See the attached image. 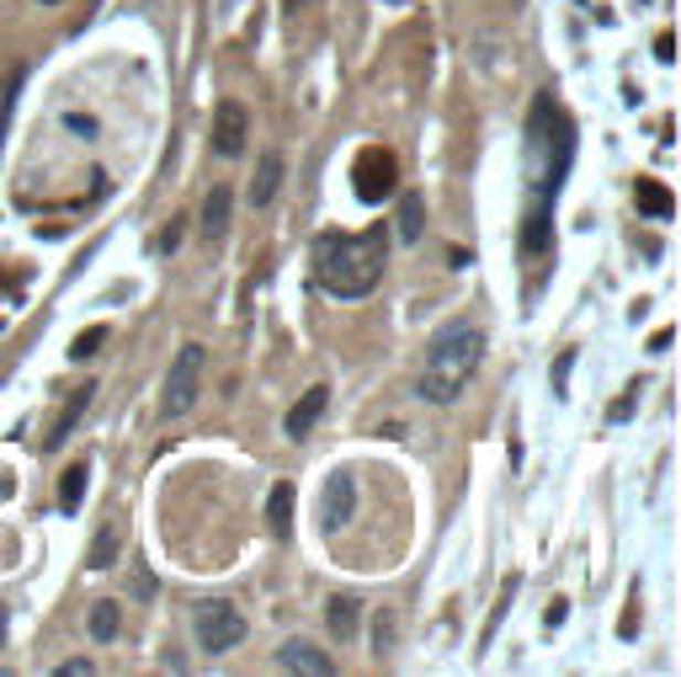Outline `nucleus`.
Masks as SVG:
<instances>
[{
  "mask_svg": "<svg viewBox=\"0 0 681 677\" xmlns=\"http://www.w3.org/2000/svg\"><path fill=\"white\" fill-rule=\"evenodd\" d=\"M528 155H533V187H528V219H522V256H543L554 246V198H560L564 171L575 160V128L554 107V96L533 102Z\"/></svg>",
  "mask_w": 681,
  "mask_h": 677,
  "instance_id": "1",
  "label": "nucleus"
},
{
  "mask_svg": "<svg viewBox=\"0 0 681 677\" xmlns=\"http://www.w3.org/2000/svg\"><path fill=\"white\" fill-rule=\"evenodd\" d=\"M389 262V230L373 224L362 235H320L315 241V283L326 288L330 299H362L379 288Z\"/></svg>",
  "mask_w": 681,
  "mask_h": 677,
  "instance_id": "2",
  "label": "nucleus"
},
{
  "mask_svg": "<svg viewBox=\"0 0 681 677\" xmlns=\"http://www.w3.org/2000/svg\"><path fill=\"white\" fill-rule=\"evenodd\" d=\"M479 358H485V331L469 326V320H453L437 337L426 341V369H421V395L432 405H453L469 379L479 373Z\"/></svg>",
  "mask_w": 681,
  "mask_h": 677,
  "instance_id": "3",
  "label": "nucleus"
},
{
  "mask_svg": "<svg viewBox=\"0 0 681 677\" xmlns=\"http://www.w3.org/2000/svg\"><path fill=\"white\" fill-rule=\"evenodd\" d=\"M203 369H208V352L198 347V341H187L177 358H171V373H166V401H160V411H166V416H187V411L198 405Z\"/></svg>",
  "mask_w": 681,
  "mask_h": 677,
  "instance_id": "4",
  "label": "nucleus"
},
{
  "mask_svg": "<svg viewBox=\"0 0 681 677\" xmlns=\"http://www.w3.org/2000/svg\"><path fill=\"white\" fill-rule=\"evenodd\" d=\"M192 635H198V650L224 656V650H235L245 641V614H240L235 603H203L192 614Z\"/></svg>",
  "mask_w": 681,
  "mask_h": 677,
  "instance_id": "5",
  "label": "nucleus"
},
{
  "mask_svg": "<svg viewBox=\"0 0 681 677\" xmlns=\"http://www.w3.org/2000/svg\"><path fill=\"white\" fill-rule=\"evenodd\" d=\"M352 187H357L362 203H384L389 192L400 187V160H394V150L368 145V150L357 155V166H352Z\"/></svg>",
  "mask_w": 681,
  "mask_h": 677,
  "instance_id": "6",
  "label": "nucleus"
},
{
  "mask_svg": "<svg viewBox=\"0 0 681 677\" xmlns=\"http://www.w3.org/2000/svg\"><path fill=\"white\" fill-rule=\"evenodd\" d=\"M352 512H357V480L347 469H336L326 480V496H320V528L336 533L341 523H352Z\"/></svg>",
  "mask_w": 681,
  "mask_h": 677,
  "instance_id": "7",
  "label": "nucleus"
},
{
  "mask_svg": "<svg viewBox=\"0 0 681 677\" xmlns=\"http://www.w3.org/2000/svg\"><path fill=\"white\" fill-rule=\"evenodd\" d=\"M245 139H251L245 107H240V102H219V113H213V150L224 155V160H235V155L245 150Z\"/></svg>",
  "mask_w": 681,
  "mask_h": 677,
  "instance_id": "8",
  "label": "nucleus"
},
{
  "mask_svg": "<svg viewBox=\"0 0 681 677\" xmlns=\"http://www.w3.org/2000/svg\"><path fill=\"white\" fill-rule=\"evenodd\" d=\"M277 667H283V673H304V677H330L336 673V662H330L320 646H309V641H288V646L277 650Z\"/></svg>",
  "mask_w": 681,
  "mask_h": 677,
  "instance_id": "9",
  "label": "nucleus"
},
{
  "mask_svg": "<svg viewBox=\"0 0 681 677\" xmlns=\"http://www.w3.org/2000/svg\"><path fill=\"white\" fill-rule=\"evenodd\" d=\"M326 405H330V390H326V384H315V390H309V395H304V401H298L294 411L283 416V432H288V437H304V432H315V422L326 416Z\"/></svg>",
  "mask_w": 681,
  "mask_h": 677,
  "instance_id": "10",
  "label": "nucleus"
},
{
  "mask_svg": "<svg viewBox=\"0 0 681 677\" xmlns=\"http://www.w3.org/2000/svg\"><path fill=\"white\" fill-rule=\"evenodd\" d=\"M277 187H283V155L267 150L262 155V166H256V182H251V203L267 209L272 198H277Z\"/></svg>",
  "mask_w": 681,
  "mask_h": 677,
  "instance_id": "11",
  "label": "nucleus"
},
{
  "mask_svg": "<svg viewBox=\"0 0 681 677\" xmlns=\"http://www.w3.org/2000/svg\"><path fill=\"white\" fill-rule=\"evenodd\" d=\"M91 395H96V390H75V395H70V405H64L60 411V422H54V432H49V437H43V448H64V443H70V432H75V422H81V416H86V405H91Z\"/></svg>",
  "mask_w": 681,
  "mask_h": 677,
  "instance_id": "12",
  "label": "nucleus"
},
{
  "mask_svg": "<svg viewBox=\"0 0 681 677\" xmlns=\"http://www.w3.org/2000/svg\"><path fill=\"white\" fill-rule=\"evenodd\" d=\"M267 518H272V533H277V539H288V533H294V486H288V480H277V486H272Z\"/></svg>",
  "mask_w": 681,
  "mask_h": 677,
  "instance_id": "13",
  "label": "nucleus"
},
{
  "mask_svg": "<svg viewBox=\"0 0 681 677\" xmlns=\"http://www.w3.org/2000/svg\"><path fill=\"white\" fill-rule=\"evenodd\" d=\"M634 198H639V209L650 219H671L677 214V198L666 192V187L655 182V177H639V187H634Z\"/></svg>",
  "mask_w": 681,
  "mask_h": 677,
  "instance_id": "14",
  "label": "nucleus"
},
{
  "mask_svg": "<svg viewBox=\"0 0 681 677\" xmlns=\"http://www.w3.org/2000/svg\"><path fill=\"white\" fill-rule=\"evenodd\" d=\"M230 209H235V192L230 187H213L203 198V230L208 235H224L230 230Z\"/></svg>",
  "mask_w": 681,
  "mask_h": 677,
  "instance_id": "15",
  "label": "nucleus"
},
{
  "mask_svg": "<svg viewBox=\"0 0 681 677\" xmlns=\"http://www.w3.org/2000/svg\"><path fill=\"white\" fill-rule=\"evenodd\" d=\"M86 565H91V571H113V565H118V523H102V528H96Z\"/></svg>",
  "mask_w": 681,
  "mask_h": 677,
  "instance_id": "16",
  "label": "nucleus"
},
{
  "mask_svg": "<svg viewBox=\"0 0 681 677\" xmlns=\"http://www.w3.org/2000/svg\"><path fill=\"white\" fill-rule=\"evenodd\" d=\"M326 624H330V635H336V641H352L357 624H362V603H357V597H336V603H330V614H326Z\"/></svg>",
  "mask_w": 681,
  "mask_h": 677,
  "instance_id": "17",
  "label": "nucleus"
},
{
  "mask_svg": "<svg viewBox=\"0 0 681 677\" xmlns=\"http://www.w3.org/2000/svg\"><path fill=\"white\" fill-rule=\"evenodd\" d=\"M86 480H91V469H86V464H70V469H64V486H60V512H81V496H86Z\"/></svg>",
  "mask_w": 681,
  "mask_h": 677,
  "instance_id": "18",
  "label": "nucleus"
},
{
  "mask_svg": "<svg viewBox=\"0 0 681 677\" xmlns=\"http://www.w3.org/2000/svg\"><path fill=\"white\" fill-rule=\"evenodd\" d=\"M118 630H123V609L113 597L91 609V635H96V641H118Z\"/></svg>",
  "mask_w": 681,
  "mask_h": 677,
  "instance_id": "19",
  "label": "nucleus"
},
{
  "mask_svg": "<svg viewBox=\"0 0 681 677\" xmlns=\"http://www.w3.org/2000/svg\"><path fill=\"white\" fill-rule=\"evenodd\" d=\"M421 219H426L421 192H405V198H400V241H421V230H426Z\"/></svg>",
  "mask_w": 681,
  "mask_h": 677,
  "instance_id": "20",
  "label": "nucleus"
},
{
  "mask_svg": "<svg viewBox=\"0 0 681 677\" xmlns=\"http://www.w3.org/2000/svg\"><path fill=\"white\" fill-rule=\"evenodd\" d=\"M102 341H107V331L96 326V331H86V337H75V347H70V358H91V352H96Z\"/></svg>",
  "mask_w": 681,
  "mask_h": 677,
  "instance_id": "21",
  "label": "nucleus"
},
{
  "mask_svg": "<svg viewBox=\"0 0 681 677\" xmlns=\"http://www.w3.org/2000/svg\"><path fill=\"white\" fill-rule=\"evenodd\" d=\"M64 128H70V134H86V139H96V118H86V113H70V118H64Z\"/></svg>",
  "mask_w": 681,
  "mask_h": 677,
  "instance_id": "22",
  "label": "nucleus"
},
{
  "mask_svg": "<svg viewBox=\"0 0 681 677\" xmlns=\"http://www.w3.org/2000/svg\"><path fill=\"white\" fill-rule=\"evenodd\" d=\"M564 618H570V603H564V597H554V603H549V614H543V624H549V630H560Z\"/></svg>",
  "mask_w": 681,
  "mask_h": 677,
  "instance_id": "23",
  "label": "nucleus"
},
{
  "mask_svg": "<svg viewBox=\"0 0 681 677\" xmlns=\"http://www.w3.org/2000/svg\"><path fill=\"white\" fill-rule=\"evenodd\" d=\"M655 60H677V38H671V32H660V38H655Z\"/></svg>",
  "mask_w": 681,
  "mask_h": 677,
  "instance_id": "24",
  "label": "nucleus"
},
{
  "mask_svg": "<svg viewBox=\"0 0 681 677\" xmlns=\"http://www.w3.org/2000/svg\"><path fill=\"white\" fill-rule=\"evenodd\" d=\"M570 369H575V352H564L560 369H554V395H564V379H570Z\"/></svg>",
  "mask_w": 681,
  "mask_h": 677,
  "instance_id": "25",
  "label": "nucleus"
},
{
  "mask_svg": "<svg viewBox=\"0 0 681 677\" xmlns=\"http://www.w3.org/2000/svg\"><path fill=\"white\" fill-rule=\"evenodd\" d=\"M607 416H613V422H628V416H634V390H628V395H623V401L613 405V411H607Z\"/></svg>",
  "mask_w": 681,
  "mask_h": 677,
  "instance_id": "26",
  "label": "nucleus"
},
{
  "mask_svg": "<svg viewBox=\"0 0 681 677\" xmlns=\"http://www.w3.org/2000/svg\"><path fill=\"white\" fill-rule=\"evenodd\" d=\"M671 341H677V331H671V326H666V331H655V337H650V352H666Z\"/></svg>",
  "mask_w": 681,
  "mask_h": 677,
  "instance_id": "27",
  "label": "nucleus"
},
{
  "mask_svg": "<svg viewBox=\"0 0 681 677\" xmlns=\"http://www.w3.org/2000/svg\"><path fill=\"white\" fill-rule=\"evenodd\" d=\"M60 673H64V677H81V673H86V677H91V673H96V667H91V662H64Z\"/></svg>",
  "mask_w": 681,
  "mask_h": 677,
  "instance_id": "28",
  "label": "nucleus"
},
{
  "mask_svg": "<svg viewBox=\"0 0 681 677\" xmlns=\"http://www.w3.org/2000/svg\"><path fill=\"white\" fill-rule=\"evenodd\" d=\"M6 630H11V614L0 609V650H6Z\"/></svg>",
  "mask_w": 681,
  "mask_h": 677,
  "instance_id": "29",
  "label": "nucleus"
},
{
  "mask_svg": "<svg viewBox=\"0 0 681 677\" xmlns=\"http://www.w3.org/2000/svg\"><path fill=\"white\" fill-rule=\"evenodd\" d=\"M49 6H60V0H49Z\"/></svg>",
  "mask_w": 681,
  "mask_h": 677,
  "instance_id": "30",
  "label": "nucleus"
},
{
  "mask_svg": "<svg viewBox=\"0 0 681 677\" xmlns=\"http://www.w3.org/2000/svg\"><path fill=\"white\" fill-rule=\"evenodd\" d=\"M294 6H298V0H294Z\"/></svg>",
  "mask_w": 681,
  "mask_h": 677,
  "instance_id": "31",
  "label": "nucleus"
}]
</instances>
